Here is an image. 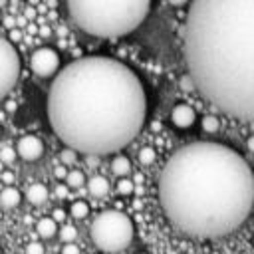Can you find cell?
<instances>
[{"instance_id":"cell-6","label":"cell","mask_w":254,"mask_h":254,"mask_svg":"<svg viewBox=\"0 0 254 254\" xmlns=\"http://www.w3.org/2000/svg\"><path fill=\"white\" fill-rule=\"evenodd\" d=\"M20 77V56L16 48L0 36V97L10 93Z\"/></svg>"},{"instance_id":"cell-28","label":"cell","mask_w":254,"mask_h":254,"mask_svg":"<svg viewBox=\"0 0 254 254\" xmlns=\"http://www.w3.org/2000/svg\"><path fill=\"white\" fill-rule=\"evenodd\" d=\"M56 196L58 198H65L67 196V187L65 185H58L56 187Z\"/></svg>"},{"instance_id":"cell-31","label":"cell","mask_w":254,"mask_h":254,"mask_svg":"<svg viewBox=\"0 0 254 254\" xmlns=\"http://www.w3.org/2000/svg\"><path fill=\"white\" fill-rule=\"evenodd\" d=\"M6 4H8V0H0V8H2V6H6Z\"/></svg>"},{"instance_id":"cell-23","label":"cell","mask_w":254,"mask_h":254,"mask_svg":"<svg viewBox=\"0 0 254 254\" xmlns=\"http://www.w3.org/2000/svg\"><path fill=\"white\" fill-rule=\"evenodd\" d=\"M26 254H44V246L40 242H28L26 244Z\"/></svg>"},{"instance_id":"cell-30","label":"cell","mask_w":254,"mask_h":254,"mask_svg":"<svg viewBox=\"0 0 254 254\" xmlns=\"http://www.w3.org/2000/svg\"><path fill=\"white\" fill-rule=\"evenodd\" d=\"M189 2H190V0H169V4H171V6H177V8H179V6H185V4H189Z\"/></svg>"},{"instance_id":"cell-36","label":"cell","mask_w":254,"mask_h":254,"mask_svg":"<svg viewBox=\"0 0 254 254\" xmlns=\"http://www.w3.org/2000/svg\"><path fill=\"white\" fill-rule=\"evenodd\" d=\"M0 254H2V250H0Z\"/></svg>"},{"instance_id":"cell-8","label":"cell","mask_w":254,"mask_h":254,"mask_svg":"<svg viewBox=\"0 0 254 254\" xmlns=\"http://www.w3.org/2000/svg\"><path fill=\"white\" fill-rule=\"evenodd\" d=\"M16 151L22 161L34 163L44 155V143L36 135H22L16 143Z\"/></svg>"},{"instance_id":"cell-15","label":"cell","mask_w":254,"mask_h":254,"mask_svg":"<svg viewBox=\"0 0 254 254\" xmlns=\"http://www.w3.org/2000/svg\"><path fill=\"white\" fill-rule=\"evenodd\" d=\"M65 185H67L69 189H79L81 185H85V175H83V171L71 169V171L67 173V177H65Z\"/></svg>"},{"instance_id":"cell-35","label":"cell","mask_w":254,"mask_h":254,"mask_svg":"<svg viewBox=\"0 0 254 254\" xmlns=\"http://www.w3.org/2000/svg\"><path fill=\"white\" fill-rule=\"evenodd\" d=\"M141 254H147V252H141Z\"/></svg>"},{"instance_id":"cell-10","label":"cell","mask_w":254,"mask_h":254,"mask_svg":"<svg viewBox=\"0 0 254 254\" xmlns=\"http://www.w3.org/2000/svg\"><path fill=\"white\" fill-rule=\"evenodd\" d=\"M22 202V192L12 187V185H6L2 190H0V206L10 210V208H16L18 204Z\"/></svg>"},{"instance_id":"cell-37","label":"cell","mask_w":254,"mask_h":254,"mask_svg":"<svg viewBox=\"0 0 254 254\" xmlns=\"http://www.w3.org/2000/svg\"><path fill=\"white\" fill-rule=\"evenodd\" d=\"M0 18H2V16H0Z\"/></svg>"},{"instance_id":"cell-24","label":"cell","mask_w":254,"mask_h":254,"mask_svg":"<svg viewBox=\"0 0 254 254\" xmlns=\"http://www.w3.org/2000/svg\"><path fill=\"white\" fill-rule=\"evenodd\" d=\"M62 254H81V250H79V246H77V244L67 242V244H64V246H62Z\"/></svg>"},{"instance_id":"cell-32","label":"cell","mask_w":254,"mask_h":254,"mask_svg":"<svg viewBox=\"0 0 254 254\" xmlns=\"http://www.w3.org/2000/svg\"><path fill=\"white\" fill-rule=\"evenodd\" d=\"M252 246H254V236H252Z\"/></svg>"},{"instance_id":"cell-34","label":"cell","mask_w":254,"mask_h":254,"mask_svg":"<svg viewBox=\"0 0 254 254\" xmlns=\"http://www.w3.org/2000/svg\"><path fill=\"white\" fill-rule=\"evenodd\" d=\"M0 135H2V127H0Z\"/></svg>"},{"instance_id":"cell-19","label":"cell","mask_w":254,"mask_h":254,"mask_svg":"<svg viewBox=\"0 0 254 254\" xmlns=\"http://www.w3.org/2000/svg\"><path fill=\"white\" fill-rule=\"evenodd\" d=\"M60 238H62L64 244L73 242V240L77 238V228H75L73 224H64V226L60 228Z\"/></svg>"},{"instance_id":"cell-7","label":"cell","mask_w":254,"mask_h":254,"mask_svg":"<svg viewBox=\"0 0 254 254\" xmlns=\"http://www.w3.org/2000/svg\"><path fill=\"white\" fill-rule=\"evenodd\" d=\"M30 69L38 77H52L60 69V54L48 46L34 50L30 56Z\"/></svg>"},{"instance_id":"cell-14","label":"cell","mask_w":254,"mask_h":254,"mask_svg":"<svg viewBox=\"0 0 254 254\" xmlns=\"http://www.w3.org/2000/svg\"><path fill=\"white\" fill-rule=\"evenodd\" d=\"M111 173L117 177H127L131 173V161L125 155H115L111 159Z\"/></svg>"},{"instance_id":"cell-27","label":"cell","mask_w":254,"mask_h":254,"mask_svg":"<svg viewBox=\"0 0 254 254\" xmlns=\"http://www.w3.org/2000/svg\"><path fill=\"white\" fill-rule=\"evenodd\" d=\"M0 181L6 183V185H12L14 183V175L10 171H4V173H0Z\"/></svg>"},{"instance_id":"cell-21","label":"cell","mask_w":254,"mask_h":254,"mask_svg":"<svg viewBox=\"0 0 254 254\" xmlns=\"http://www.w3.org/2000/svg\"><path fill=\"white\" fill-rule=\"evenodd\" d=\"M16 155H18V151L14 147H2L0 149V161L2 163H12L16 159Z\"/></svg>"},{"instance_id":"cell-12","label":"cell","mask_w":254,"mask_h":254,"mask_svg":"<svg viewBox=\"0 0 254 254\" xmlns=\"http://www.w3.org/2000/svg\"><path fill=\"white\" fill-rule=\"evenodd\" d=\"M87 190H89L91 196L101 198V196H105L109 192V181L105 177H101V175H93L87 181Z\"/></svg>"},{"instance_id":"cell-13","label":"cell","mask_w":254,"mask_h":254,"mask_svg":"<svg viewBox=\"0 0 254 254\" xmlns=\"http://www.w3.org/2000/svg\"><path fill=\"white\" fill-rule=\"evenodd\" d=\"M36 232H38L40 238H46V240H48V238H54V236L58 234V222H56L52 216H44V218L38 220Z\"/></svg>"},{"instance_id":"cell-22","label":"cell","mask_w":254,"mask_h":254,"mask_svg":"<svg viewBox=\"0 0 254 254\" xmlns=\"http://www.w3.org/2000/svg\"><path fill=\"white\" fill-rule=\"evenodd\" d=\"M75 157H77V151H73V149H69V147H65V149L60 153V159H62L64 165H71V163H75Z\"/></svg>"},{"instance_id":"cell-25","label":"cell","mask_w":254,"mask_h":254,"mask_svg":"<svg viewBox=\"0 0 254 254\" xmlns=\"http://www.w3.org/2000/svg\"><path fill=\"white\" fill-rule=\"evenodd\" d=\"M67 173H69V171L65 169V165H64V163H62V165H58V167L54 169V177H56V179H60V181H62V179H65V177H67Z\"/></svg>"},{"instance_id":"cell-33","label":"cell","mask_w":254,"mask_h":254,"mask_svg":"<svg viewBox=\"0 0 254 254\" xmlns=\"http://www.w3.org/2000/svg\"><path fill=\"white\" fill-rule=\"evenodd\" d=\"M30 2H38V0H30Z\"/></svg>"},{"instance_id":"cell-5","label":"cell","mask_w":254,"mask_h":254,"mask_svg":"<svg viewBox=\"0 0 254 254\" xmlns=\"http://www.w3.org/2000/svg\"><path fill=\"white\" fill-rule=\"evenodd\" d=\"M135 236L133 220L121 210H103L89 224L91 242L105 254L125 250Z\"/></svg>"},{"instance_id":"cell-9","label":"cell","mask_w":254,"mask_h":254,"mask_svg":"<svg viewBox=\"0 0 254 254\" xmlns=\"http://www.w3.org/2000/svg\"><path fill=\"white\" fill-rule=\"evenodd\" d=\"M171 121H173V125L179 127V129H189V127L194 125L196 113H194V109H192L190 105H187V103H177V105L173 107V111H171Z\"/></svg>"},{"instance_id":"cell-18","label":"cell","mask_w":254,"mask_h":254,"mask_svg":"<svg viewBox=\"0 0 254 254\" xmlns=\"http://www.w3.org/2000/svg\"><path fill=\"white\" fill-rule=\"evenodd\" d=\"M137 159H139L141 165H153L155 159H157V153H155L153 147H143V149L137 153Z\"/></svg>"},{"instance_id":"cell-4","label":"cell","mask_w":254,"mask_h":254,"mask_svg":"<svg viewBox=\"0 0 254 254\" xmlns=\"http://www.w3.org/2000/svg\"><path fill=\"white\" fill-rule=\"evenodd\" d=\"M73 24L95 38L135 32L151 10V0H65Z\"/></svg>"},{"instance_id":"cell-3","label":"cell","mask_w":254,"mask_h":254,"mask_svg":"<svg viewBox=\"0 0 254 254\" xmlns=\"http://www.w3.org/2000/svg\"><path fill=\"white\" fill-rule=\"evenodd\" d=\"M183 54L194 89L254 125V0H190Z\"/></svg>"},{"instance_id":"cell-29","label":"cell","mask_w":254,"mask_h":254,"mask_svg":"<svg viewBox=\"0 0 254 254\" xmlns=\"http://www.w3.org/2000/svg\"><path fill=\"white\" fill-rule=\"evenodd\" d=\"M246 149H248L250 153H254V135H250V137L246 139Z\"/></svg>"},{"instance_id":"cell-2","label":"cell","mask_w":254,"mask_h":254,"mask_svg":"<svg viewBox=\"0 0 254 254\" xmlns=\"http://www.w3.org/2000/svg\"><path fill=\"white\" fill-rule=\"evenodd\" d=\"M159 204L175 230L218 240L238 230L254 206V171L232 147L194 141L177 149L159 175Z\"/></svg>"},{"instance_id":"cell-16","label":"cell","mask_w":254,"mask_h":254,"mask_svg":"<svg viewBox=\"0 0 254 254\" xmlns=\"http://www.w3.org/2000/svg\"><path fill=\"white\" fill-rule=\"evenodd\" d=\"M69 214H71L73 218L81 220V218H85V216L89 214V204H87L85 200H73L71 206H69Z\"/></svg>"},{"instance_id":"cell-11","label":"cell","mask_w":254,"mask_h":254,"mask_svg":"<svg viewBox=\"0 0 254 254\" xmlns=\"http://www.w3.org/2000/svg\"><path fill=\"white\" fill-rule=\"evenodd\" d=\"M26 200L34 206H42L48 200V187L42 183H32L26 189Z\"/></svg>"},{"instance_id":"cell-20","label":"cell","mask_w":254,"mask_h":254,"mask_svg":"<svg viewBox=\"0 0 254 254\" xmlns=\"http://www.w3.org/2000/svg\"><path fill=\"white\" fill-rule=\"evenodd\" d=\"M218 117H214V115H204L202 117V121H200V127H202V131H206V133H214V131H218Z\"/></svg>"},{"instance_id":"cell-1","label":"cell","mask_w":254,"mask_h":254,"mask_svg":"<svg viewBox=\"0 0 254 254\" xmlns=\"http://www.w3.org/2000/svg\"><path fill=\"white\" fill-rule=\"evenodd\" d=\"M48 121L69 149L101 157L127 147L143 129L147 93L139 75L107 56H85L56 73Z\"/></svg>"},{"instance_id":"cell-17","label":"cell","mask_w":254,"mask_h":254,"mask_svg":"<svg viewBox=\"0 0 254 254\" xmlns=\"http://www.w3.org/2000/svg\"><path fill=\"white\" fill-rule=\"evenodd\" d=\"M115 189H117V192H119V194L129 196V194H133V190H135V183H133L129 177H119V181H117Z\"/></svg>"},{"instance_id":"cell-26","label":"cell","mask_w":254,"mask_h":254,"mask_svg":"<svg viewBox=\"0 0 254 254\" xmlns=\"http://www.w3.org/2000/svg\"><path fill=\"white\" fill-rule=\"evenodd\" d=\"M52 218H54L56 222H64V220H65V210H64V208H56V210L52 212Z\"/></svg>"}]
</instances>
